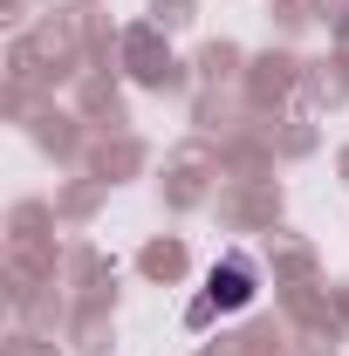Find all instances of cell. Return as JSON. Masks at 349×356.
Returning <instances> with one entry per match:
<instances>
[{"label":"cell","mask_w":349,"mask_h":356,"mask_svg":"<svg viewBox=\"0 0 349 356\" xmlns=\"http://www.w3.org/2000/svg\"><path fill=\"white\" fill-rule=\"evenodd\" d=\"M247 302H254V267H247L240 254H233V261H219L213 274H206V295L192 302V329H206L213 315H233V309H247Z\"/></svg>","instance_id":"cell-1"}]
</instances>
